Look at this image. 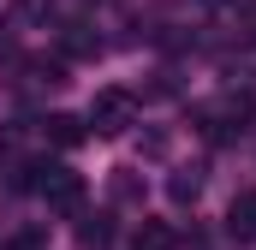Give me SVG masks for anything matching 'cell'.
I'll return each instance as SVG.
<instances>
[{
	"label": "cell",
	"instance_id": "6da1fadb",
	"mask_svg": "<svg viewBox=\"0 0 256 250\" xmlns=\"http://www.w3.org/2000/svg\"><path fill=\"white\" fill-rule=\"evenodd\" d=\"M90 125L102 131V137H120L137 125V96L131 90H96V102H90Z\"/></svg>",
	"mask_w": 256,
	"mask_h": 250
},
{
	"label": "cell",
	"instance_id": "7a4b0ae2",
	"mask_svg": "<svg viewBox=\"0 0 256 250\" xmlns=\"http://www.w3.org/2000/svg\"><path fill=\"white\" fill-rule=\"evenodd\" d=\"M30 173H36L30 185L48 196L54 214H78V208H84V179H78L72 167H30Z\"/></svg>",
	"mask_w": 256,
	"mask_h": 250
},
{
	"label": "cell",
	"instance_id": "3957f363",
	"mask_svg": "<svg viewBox=\"0 0 256 250\" xmlns=\"http://www.w3.org/2000/svg\"><path fill=\"white\" fill-rule=\"evenodd\" d=\"M226 232H232V238H256V190L232 196V208H226Z\"/></svg>",
	"mask_w": 256,
	"mask_h": 250
},
{
	"label": "cell",
	"instance_id": "277c9868",
	"mask_svg": "<svg viewBox=\"0 0 256 250\" xmlns=\"http://www.w3.org/2000/svg\"><path fill=\"white\" fill-rule=\"evenodd\" d=\"M131 244H137V250H173V226H161V220H143Z\"/></svg>",
	"mask_w": 256,
	"mask_h": 250
},
{
	"label": "cell",
	"instance_id": "5b68a950",
	"mask_svg": "<svg viewBox=\"0 0 256 250\" xmlns=\"http://www.w3.org/2000/svg\"><path fill=\"white\" fill-rule=\"evenodd\" d=\"M48 137H54L60 149H72V143H84V120H72V114H54V120H48Z\"/></svg>",
	"mask_w": 256,
	"mask_h": 250
},
{
	"label": "cell",
	"instance_id": "8992f818",
	"mask_svg": "<svg viewBox=\"0 0 256 250\" xmlns=\"http://www.w3.org/2000/svg\"><path fill=\"white\" fill-rule=\"evenodd\" d=\"M167 190H173V202H191V196H196V173H191V179L179 173V179H173V185H167Z\"/></svg>",
	"mask_w": 256,
	"mask_h": 250
},
{
	"label": "cell",
	"instance_id": "52a82bcc",
	"mask_svg": "<svg viewBox=\"0 0 256 250\" xmlns=\"http://www.w3.org/2000/svg\"><path fill=\"white\" fill-rule=\"evenodd\" d=\"M244 36H250V42H256V0H250V6H244Z\"/></svg>",
	"mask_w": 256,
	"mask_h": 250
}]
</instances>
